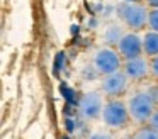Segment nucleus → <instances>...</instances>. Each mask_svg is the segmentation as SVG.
I'll list each match as a JSON object with an SVG mask.
<instances>
[{
  "label": "nucleus",
  "instance_id": "4468645a",
  "mask_svg": "<svg viewBox=\"0 0 158 139\" xmlns=\"http://www.w3.org/2000/svg\"><path fill=\"white\" fill-rule=\"evenodd\" d=\"M60 90H61V93L65 95V98L70 102V104H73V102H75V98H73V95H75V93H73V90H70L66 85H61V87H60Z\"/></svg>",
  "mask_w": 158,
  "mask_h": 139
},
{
  "label": "nucleus",
  "instance_id": "2eb2a0df",
  "mask_svg": "<svg viewBox=\"0 0 158 139\" xmlns=\"http://www.w3.org/2000/svg\"><path fill=\"white\" fill-rule=\"evenodd\" d=\"M150 127L151 129H155V131H158V110H155L153 114H151V117H150Z\"/></svg>",
  "mask_w": 158,
  "mask_h": 139
},
{
  "label": "nucleus",
  "instance_id": "1a4fd4ad",
  "mask_svg": "<svg viewBox=\"0 0 158 139\" xmlns=\"http://www.w3.org/2000/svg\"><path fill=\"white\" fill-rule=\"evenodd\" d=\"M143 51L148 56H158V32H148L143 37Z\"/></svg>",
  "mask_w": 158,
  "mask_h": 139
},
{
  "label": "nucleus",
  "instance_id": "dca6fc26",
  "mask_svg": "<svg viewBox=\"0 0 158 139\" xmlns=\"http://www.w3.org/2000/svg\"><path fill=\"white\" fill-rule=\"evenodd\" d=\"M89 139H114L110 134H107V132H95V134H92Z\"/></svg>",
  "mask_w": 158,
  "mask_h": 139
},
{
  "label": "nucleus",
  "instance_id": "f3484780",
  "mask_svg": "<svg viewBox=\"0 0 158 139\" xmlns=\"http://www.w3.org/2000/svg\"><path fill=\"white\" fill-rule=\"evenodd\" d=\"M151 73L155 75V78H158V56H153L151 59Z\"/></svg>",
  "mask_w": 158,
  "mask_h": 139
},
{
  "label": "nucleus",
  "instance_id": "6e6552de",
  "mask_svg": "<svg viewBox=\"0 0 158 139\" xmlns=\"http://www.w3.org/2000/svg\"><path fill=\"white\" fill-rule=\"evenodd\" d=\"M124 73L131 80H139V78L146 76L148 63L141 56L134 58V59H126V63H124Z\"/></svg>",
  "mask_w": 158,
  "mask_h": 139
},
{
  "label": "nucleus",
  "instance_id": "a211bd4d",
  "mask_svg": "<svg viewBox=\"0 0 158 139\" xmlns=\"http://www.w3.org/2000/svg\"><path fill=\"white\" fill-rule=\"evenodd\" d=\"M148 93H150V97H151V100H153V102H158V88H156V87L151 88Z\"/></svg>",
  "mask_w": 158,
  "mask_h": 139
},
{
  "label": "nucleus",
  "instance_id": "aec40b11",
  "mask_svg": "<svg viewBox=\"0 0 158 139\" xmlns=\"http://www.w3.org/2000/svg\"><path fill=\"white\" fill-rule=\"evenodd\" d=\"M123 2H133L134 3V2H138V0H123Z\"/></svg>",
  "mask_w": 158,
  "mask_h": 139
},
{
  "label": "nucleus",
  "instance_id": "7ed1b4c3",
  "mask_svg": "<svg viewBox=\"0 0 158 139\" xmlns=\"http://www.w3.org/2000/svg\"><path fill=\"white\" fill-rule=\"evenodd\" d=\"M153 105L155 102L151 100L150 93H144V92H139V93L133 95L127 102V110H129V115L134 119L136 122L143 124V122L150 121L151 114H153Z\"/></svg>",
  "mask_w": 158,
  "mask_h": 139
},
{
  "label": "nucleus",
  "instance_id": "ddd939ff",
  "mask_svg": "<svg viewBox=\"0 0 158 139\" xmlns=\"http://www.w3.org/2000/svg\"><path fill=\"white\" fill-rule=\"evenodd\" d=\"M148 24L155 32H158V9H153L148 14Z\"/></svg>",
  "mask_w": 158,
  "mask_h": 139
},
{
  "label": "nucleus",
  "instance_id": "6ab92c4d",
  "mask_svg": "<svg viewBox=\"0 0 158 139\" xmlns=\"http://www.w3.org/2000/svg\"><path fill=\"white\" fill-rule=\"evenodd\" d=\"M146 3L153 9H158V0H146Z\"/></svg>",
  "mask_w": 158,
  "mask_h": 139
},
{
  "label": "nucleus",
  "instance_id": "20e7f679",
  "mask_svg": "<svg viewBox=\"0 0 158 139\" xmlns=\"http://www.w3.org/2000/svg\"><path fill=\"white\" fill-rule=\"evenodd\" d=\"M94 68L100 75L116 73L121 68V54H117L110 47H102L94 56Z\"/></svg>",
  "mask_w": 158,
  "mask_h": 139
},
{
  "label": "nucleus",
  "instance_id": "f8f14e48",
  "mask_svg": "<svg viewBox=\"0 0 158 139\" xmlns=\"http://www.w3.org/2000/svg\"><path fill=\"white\" fill-rule=\"evenodd\" d=\"M65 53H58L56 54V59H55V64H53V71H55V75H58L60 71H61V68L65 66Z\"/></svg>",
  "mask_w": 158,
  "mask_h": 139
},
{
  "label": "nucleus",
  "instance_id": "423d86ee",
  "mask_svg": "<svg viewBox=\"0 0 158 139\" xmlns=\"http://www.w3.org/2000/svg\"><path fill=\"white\" fill-rule=\"evenodd\" d=\"M127 88V76L126 73H110V75H106L102 81V92L107 95V97H119L126 92Z\"/></svg>",
  "mask_w": 158,
  "mask_h": 139
},
{
  "label": "nucleus",
  "instance_id": "9d476101",
  "mask_svg": "<svg viewBox=\"0 0 158 139\" xmlns=\"http://www.w3.org/2000/svg\"><path fill=\"white\" fill-rule=\"evenodd\" d=\"M124 32L121 29V26H109L106 31H104L102 39L106 41L107 44H119V41L123 39Z\"/></svg>",
  "mask_w": 158,
  "mask_h": 139
},
{
  "label": "nucleus",
  "instance_id": "39448f33",
  "mask_svg": "<svg viewBox=\"0 0 158 139\" xmlns=\"http://www.w3.org/2000/svg\"><path fill=\"white\" fill-rule=\"evenodd\" d=\"M102 97L95 92L85 93L82 98L78 100V112L83 115L85 119H95L99 115H102Z\"/></svg>",
  "mask_w": 158,
  "mask_h": 139
},
{
  "label": "nucleus",
  "instance_id": "9b49d317",
  "mask_svg": "<svg viewBox=\"0 0 158 139\" xmlns=\"http://www.w3.org/2000/svg\"><path fill=\"white\" fill-rule=\"evenodd\" d=\"M134 139H158V131L151 127H143L134 134Z\"/></svg>",
  "mask_w": 158,
  "mask_h": 139
},
{
  "label": "nucleus",
  "instance_id": "0eeeda50",
  "mask_svg": "<svg viewBox=\"0 0 158 139\" xmlns=\"http://www.w3.org/2000/svg\"><path fill=\"white\" fill-rule=\"evenodd\" d=\"M117 47H119V54L124 59H134V58H139L143 51V39L136 34H124Z\"/></svg>",
  "mask_w": 158,
  "mask_h": 139
},
{
  "label": "nucleus",
  "instance_id": "f257e3e1",
  "mask_svg": "<svg viewBox=\"0 0 158 139\" xmlns=\"http://www.w3.org/2000/svg\"><path fill=\"white\" fill-rule=\"evenodd\" d=\"M102 121L110 129H123L129 122V110L119 100H109L104 104L102 108Z\"/></svg>",
  "mask_w": 158,
  "mask_h": 139
},
{
  "label": "nucleus",
  "instance_id": "f03ea898",
  "mask_svg": "<svg viewBox=\"0 0 158 139\" xmlns=\"http://www.w3.org/2000/svg\"><path fill=\"white\" fill-rule=\"evenodd\" d=\"M117 14L119 17L124 20L127 27L134 31H139L144 27V24L148 22V14L146 9L138 3H133V2H121L117 5Z\"/></svg>",
  "mask_w": 158,
  "mask_h": 139
}]
</instances>
